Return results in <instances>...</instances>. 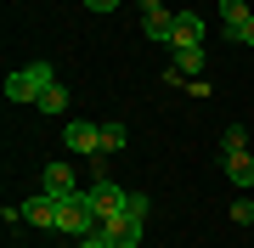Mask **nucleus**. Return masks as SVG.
<instances>
[{
  "instance_id": "2eb2a0df",
  "label": "nucleus",
  "mask_w": 254,
  "mask_h": 248,
  "mask_svg": "<svg viewBox=\"0 0 254 248\" xmlns=\"http://www.w3.org/2000/svg\"><path fill=\"white\" fill-rule=\"evenodd\" d=\"M232 220H237V226H254V203H249V198L232 203Z\"/></svg>"
},
{
  "instance_id": "a211bd4d",
  "label": "nucleus",
  "mask_w": 254,
  "mask_h": 248,
  "mask_svg": "<svg viewBox=\"0 0 254 248\" xmlns=\"http://www.w3.org/2000/svg\"><path fill=\"white\" fill-rule=\"evenodd\" d=\"M85 6H91V11H96V17H108V11L119 6V0H85Z\"/></svg>"
},
{
  "instance_id": "7ed1b4c3",
  "label": "nucleus",
  "mask_w": 254,
  "mask_h": 248,
  "mask_svg": "<svg viewBox=\"0 0 254 248\" xmlns=\"http://www.w3.org/2000/svg\"><path fill=\"white\" fill-rule=\"evenodd\" d=\"M141 214H130V209H119L102 220V237H108V248H141Z\"/></svg>"
},
{
  "instance_id": "9b49d317",
  "label": "nucleus",
  "mask_w": 254,
  "mask_h": 248,
  "mask_svg": "<svg viewBox=\"0 0 254 248\" xmlns=\"http://www.w3.org/2000/svg\"><path fill=\"white\" fill-rule=\"evenodd\" d=\"M147 40H164V46H170V34H175V11H147Z\"/></svg>"
},
{
  "instance_id": "dca6fc26",
  "label": "nucleus",
  "mask_w": 254,
  "mask_h": 248,
  "mask_svg": "<svg viewBox=\"0 0 254 248\" xmlns=\"http://www.w3.org/2000/svg\"><path fill=\"white\" fill-rule=\"evenodd\" d=\"M125 209H130V214H141V220H147V214H153V203H147L141 192H130V203H125Z\"/></svg>"
},
{
  "instance_id": "ddd939ff",
  "label": "nucleus",
  "mask_w": 254,
  "mask_h": 248,
  "mask_svg": "<svg viewBox=\"0 0 254 248\" xmlns=\"http://www.w3.org/2000/svg\"><path fill=\"white\" fill-rule=\"evenodd\" d=\"M34 107H40V113H63V107H68V85H51V91L40 96Z\"/></svg>"
},
{
  "instance_id": "1a4fd4ad",
  "label": "nucleus",
  "mask_w": 254,
  "mask_h": 248,
  "mask_svg": "<svg viewBox=\"0 0 254 248\" xmlns=\"http://www.w3.org/2000/svg\"><path fill=\"white\" fill-rule=\"evenodd\" d=\"M226 181L232 186H254V158L249 152H226Z\"/></svg>"
},
{
  "instance_id": "6ab92c4d",
  "label": "nucleus",
  "mask_w": 254,
  "mask_h": 248,
  "mask_svg": "<svg viewBox=\"0 0 254 248\" xmlns=\"http://www.w3.org/2000/svg\"><path fill=\"white\" fill-rule=\"evenodd\" d=\"M237 40H243V46H254V17L243 23V34H237Z\"/></svg>"
},
{
  "instance_id": "f03ea898",
  "label": "nucleus",
  "mask_w": 254,
  "mask_h": 248,
  "mask_svg": "<svg viewBox=\"0 0 254 248\" xmlns=\"http://www.w3.org/2000/svg\"><path fill=\"white\" fill-rule=\"evenodd\" d=\"M51 85H57L51 62H28V68H17V74L6 79V101H40Z\"/></svg>"
},
{
  "instance_id": "f257e3e1",
  "label": "nucleus",
  "mask_w": 254,
  "mask_h": 248,
  "mask_svg": "<svg viewBox=\"0 0 254 248\" xmlns=\"http://www.w3.org/2000/svg\"><path fill=\"white\" fill-rule=\"evenodd\" d=\"M96 226H102V214L91 209V198H85V192H73V198H57V231H68V237L79 243V237H91Z\"/></svg>"
},
{
  "instance_id": "0eeeda50",
  "label": "nucleus",
  "mask_w": 254,
  "mask_h": 248,
  "mask_svg": "<svg viewBox=\"0 0 254 248\" xmlns=\"http://www.w3.org/2000/svg\"><path fill=\"white\" fill-rule=\"evenodd\" d=\"M17 209H23V220H28V226H46V231H57V198L34 192L28 203H17Z\"/></svg>"
},
{
  "instance_id": "20e7f679",
  "label": "nucleus",
  "mask_w": 254,
  "mask_h": 248,
  "mask_svg": "<svg viewBox=\"0 0 254 248\" xmlns=\"http://www.w3.org/2000/svg\"><path fill=\"white\" fill-rule=\"evenodd\" d=\"M85 198H91V209L102 214V220H108V214H119V209H125V203H130V192H125V186H119V181H96V186H91V192H85Z\"/></svg>"
},
{
  "instance_id": "6e6552de",
  "label": "nucleus",
  "mask_w": 254,
  "mask_h": 248,
  "mask_svg": "<svg viewBox=\"0 0 254 248\" xmlns=\"http://www.w3.org/2000/svg\"><path fill=\"white\" fill-rule=\"evenodd\" d=\"M40 192H46V198H73V169H68V164H46Z\"/></svg>"
},
{
  "instance_id": "f3484780",
  "label": "nucleus",
  "mask_w": 254,
  "mask_h": 248,
  "mask_svg": "<svg viewBox=\"0 0 254 248\" xmlns=\"http://www.w3.org/2000/svg\"><path fill=\"white\" fill-rule=\"evenodd\" d=\"M73 248H108V237H102V226L91 231V237H79V243H73Z\"/></svg>"
},
{
  "instance_id": "39448f33",
  "label": "nucleus",
  "mask_w": 254,
  "mask_h": 248,
  "mask_svg": "<svg viewBox=\"0 0 254 248\" xmlns=\"http://www.w3.org/2000/svg\"><path fill=\"white\" fill-rule=\"evenodd\" d=\"M170 46H175V51L203 46V17H198V11H175V34H170Z\"/></svg>"
},
{
  "instance_id": "423d86ee",
  "label": "nucleus",
  "mask_w": 254,
  "mask_h": 248,
  "mask_svg": "<svg viewBox=\"0 0 254 248\" xmlns=\"http://www.w3.org/2000/svg\"><path fill=\"white\" fill-rule=\"evenodd\" d=\"M63 141H68V152H102V124H68L63 130Z\"/></svg>"
},
{
  "instance_id": "9d476101",
  "label": "nucleus",
  "mask_w": 254,
  "mask_h": 248,
  "mask_svg": "<svg viewBox=\"0 0 254 248\" xmlns=\"http://www.w3.org/2000/svg\"><path fill=\"white\" fill-rule=\"evenodd\" d=\"M249 17H254V11H249V0H220V23L232 28V40L243 34V23H249Z\"/></svg>"
},
{
  "instance_id": "f8f14e48",
  "label": "nucleus",
  "mask_w": 254,
  "mask_h": 248,
  "mask_svg": "<svg viewBox=\"0 0 254 248\" xmlns=\"http://www.w3.org/2000/svg\"><path fill=\"white\" fill-rule=\"evenodd\" d=\"M130 147V130L125 124H102V152H125Z\"/></svg>"
},
{
  "instance_id": "4468645a",
  "label": "nucleus",
  "mask_w": 254,
  "mask_h": 248,
  "mask_svg": "<svg viewBox=\"0 0 254 248\" xmlns=\"http://www.w3.org/2000/svg\"><path fill=\"white\" fill-rule=\"evenodd\" d=\"M226 152H249V136H243V130H226V136H220V158H226Z\"/></svg>"
},
{
  "instance_id": "aec40b11",
  "label": "nucleus",
  "mask_w": 254,
  "mask_h": 248,
  "mask_svg": "<svg viewBox=\"0 0 254 248\" xmlns=\"http://www.w3.org/2000/svg\"><path fill=\"white\" fill-rule=\"evenodd\" d=\"M147 11H164V0H141V17H147Z\"/></svg>"
}]
</instances>
